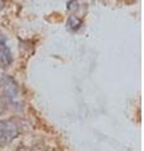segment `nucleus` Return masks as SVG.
<instances>
[{"instance_id": "nucleus-2", "label": "nucleus", "mask_w": 144, "mask_h": 151, "mask_svg": "<svg viewBox=\"0 0 144 151\" xmlns=\"http://www.w3.org/2000/svg\"><path fill=\"white\" fill-rule=\"evenodd\" d=\"M20 132L15 120H0V146L10 142Z\"/></svg>"}, {"instance_id": "nucleus-4", "label": "nucleus", "mask_w": 144, "mask_h": 151, "mask_svg": "<svg viewBox=\"0 0 144 151\" xmlns=\"http://www.w3.org/2000/svg\"><path fill=\"white\" fill-rule=\"evenodd\" d=\"M67 25H68L70 29H72L73 32H76L77 29H80L81 25H82V20H81L80 18H77L76 15H72V17H70V19H68V23H67Z\"/></svg>"}, {"instance_id": "nucleus-1", "label": "nucleus", "mask_w": 144, "mask_h": 151, "mask_svg": "<svg viewBox=\"0 0 144 151\" xmlns=\"http://www.w3.org/2000/svg\"><path fill=\"white\" fill-rule=\"evenodd\" d=\"M0 87H1V91L9 103L13 105L17 110H20L23 107V98L17 82L9 76H3L0 78Z\"/></svg>"}, {"instance_id": "nucleus-3", "label": "nucleus", "mask_w": 144, "mask_h": 151, "mask_svg": "<svg viewBox=\"0 0 144 151\" xmlns=\"http://www.w3.org/2000/svg\"><path fill=\"white\" fill-rule=\"evenodd\" d=\"M12 62H13L12 52L8 48L5 42L0 38V65L1 67H9L12 64Z\"/></svg>"}, {"instance_id": "nucleus-5", "label": "nucleus", "mask_w": 144, "mask_h": 151, "mask_svg": "<svg viewBox=\"0 0 144 151\" xmlns=\"http://www.w3.org/2000/svg\"><path fill=\"white\" fill-rule=\"evenodd\" d=\"M3 8V0H0V9Z\"/></svg>"}, {"instance_id": "nucleus-6", "label": "nucleus", "mask_w": 144, "mask_h": 151, "mask_svg": "<svg viewBox=\"0 0 144 151\" xmlns=\"http://www.w3.org/2000/svg\"><path fill=\"white\" fill-rule=\"evenodd\" d=\"M18 151H27V150H23V149H20V150H18Z\"/></svg>"}]
</instances>
